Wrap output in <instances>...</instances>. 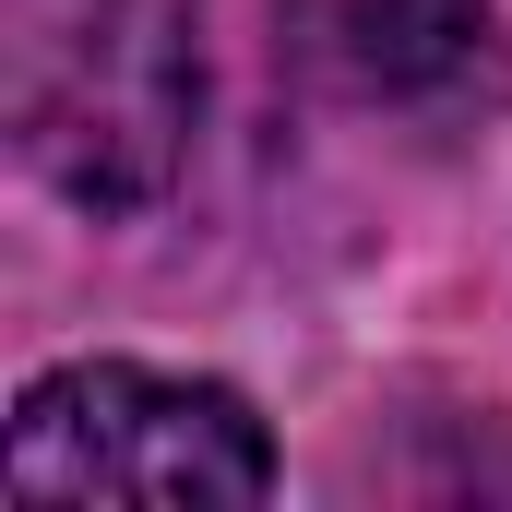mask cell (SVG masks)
<instances>
[{
  "instance_id": "3957f363",
  "label": "cell",
  "mask_w": 512,
  "mask_h": 512,
  "mask_svg": "<svg viewBox=\"0 0 512 512\" xmlns=\"http://www.w3.org/2000/svg\"><path fill=\"white\" fill-rule=\"evenodd\" d=\"M477 60H489V0H358L346 12V72L370 96L429 108V96L477 84Z\"/></svg>"
},
{
  "instance_id": "6da1fadb",
  "label": "cell",
  "mask_w": 512,
  "mask_h": 512,
  "mask_svg": "<svg viewBox=\"0 0 512 512\" xmlns=\"http://www.w3.org/2000/svg\"><path fill=\"white\" fill-rule=\"evenodd\" d=\"M0 120L84 215L155 203L203 120L191 0H0Z\"/></svg>"
},
{
  "instance_id": "7a4b0ae2",
  "label": "cell",
  "mask_w": 512,
  "mask_h": 512,
  "mask_svg": "<svg viewBox=\"0 0 512 512\" xmlns=\"http://www.w3.org/2000/svg\"><path fill=\"white\" fill-rule=\"evenodd\" d=\"M12 489L24 501H143V512H215L274 489V441L227 382L84 358L48 370L12 405Z\"/></svg>"
}]
</instances>
